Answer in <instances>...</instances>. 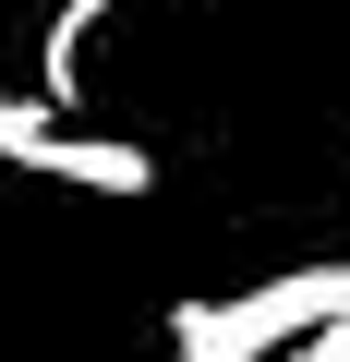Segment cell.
<instances>
[{"instance_id": "6da1fadb", "label": "cell", "mask_w": 350, "mask_h": 362, "mask_svg": "<svg viewBox=\"0 0 350 362\" xmlns=\"http://www.w3.org/2000/svg\"><path fill=\"white\" fill-rule=\"evenodd\" d=\"M338 314H350V266H302V278H266V290H230V302H182L169 350L182 362H278L290 338H314Z\"/></svg>"}, {"instance_id": "7a4b0ae2", "label": "cell", "mask_w": 350, "mask_h": 362, "mask_svg": "<svg viewBox=\"0 0 350 362\" xmlns=\"http://www.w3.org/2000/svg\"><path fill=\"white\" fill-rule=\"evenodd\" d=\"M13 169H37V181H85V194H157V157L145 145H121V133H61V121H25L13 133Z\"/></svg>"}, {"instance_id": "3957f363", "label": "cell", "mask_w": 350, "mask_h": 362, "mask_svg": "<svg viewBox=\"0 0 350 362\" xmlns=\"http://www.w3.org/2000/svg\"><path fill=\"white\" fill-rule=\"evenodd\" d=\"M109 13H121V0H61V25H49V61H37V109H49V121L85 97V37H97Z\"/></svg>"}, {"instance_id": "277c9868", "label": "cell", "mask_w": 350, "mask_h": 362, "mask_svg": "<svg viewBox=\"0 0 350 362\" xmlns=\"http://www.w3.org/2000/svg\"><path fill=\"white\" fill-rule=\"evenodd\" d=\"M278 362H350V314H338V326H314V338H290Z\"/></svg>"}]
</instances>
